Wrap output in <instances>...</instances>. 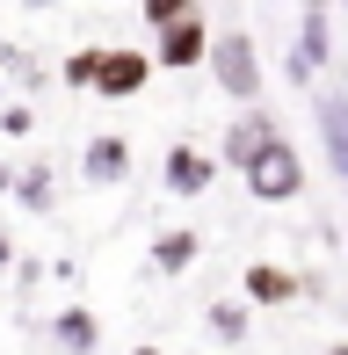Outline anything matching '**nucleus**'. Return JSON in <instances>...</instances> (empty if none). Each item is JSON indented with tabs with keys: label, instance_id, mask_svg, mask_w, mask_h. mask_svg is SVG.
<instances>
[{
	"label": "nucleus",
	"instance_id": "18",
	"mask_svg": "<svg viewBox=\"0 0 348 355\" xmlns=\"http://www.w3.org/2000/svg\"><path fill=\"white\" fill-rule=\"evenodd\" d=\"M0 189H15V174H8V167H0Z\"/></svg>",
	"mask_w": 348,
	"mask_h": 355
},
{
	"label": "nucleus",
	"instance_id": "4",
	"mask_svg": "<svg viewBox=\"0 0 348 355\" xmlns=\"http://www.w3.org/2000/svg\"><path fill=\"white\" fill-rule=\"evenodd\" d=\"M153 80V58L131 51V44H102V58H94V102H131V94H146Z\"/></svg>",
	"mask_w": 348,
	"mask_h": 355
},
{
	"label": "nucleus",
	"instance_id": "20",
	"mask_svg": "<svg viewBox=\"0 0 348 355\" xmlns=\"http://www.w3.org/2000/svg\"><path fill=\"white\" fill-rule=\"evenodd\" d=\"M327 355H348V341H334V348H327Z\"/></svg>",
	"mask_w": 348,
	"mask_h": 355
},
{
	"label": "nucleus",
	"instance_id": "21",
	"mask_svg": "<svg viewBox=\"0 0 348 355\" xmlns=\"http://www.w3.org/2000/svg\"><path fill=\"white\" fill-rule=\"evenodd\" d=\"M341 22H348V15H341Z\"/></svg>",
	"mask_w": 348,
	"mask_h": 355
},
{
	"label": "nucleus",
	"instance_id": "12",
	"mask_svg": "<svg viewBox=\"0 0 348 355\" xmlns=\"http://www.w3.org/2000/svg\"><path fill=\"white\" fill-rule=\"evenodd\" d=\"M196 254H203V239L189 232V225L153 232V268H160V276H189V268H196Z\"/></svg>",
	"mask_w": 348,
	"mask_h": 355
},
{
	"label": "nucleus",
	"instance_id": "10",
	"mask_svg": "<svg viewBox=\"0 0 348 355\" xmlns=\"http://www.w3.org/2000/svg\"><path fill=\"white\" fill-rule=\"evenodd\" d=\"M320 145H327V167L348 189V94H320Z\"/></svg>",
	"mask_w": 348,
	"mask_h": 355
},
{
	"label": "nucleus",
	"instance_id": "1",
	"mask_svg": "<svg viewBox=\"0 0 348 355\" xmlns=\"http://www.w3.org/2000/svg\"><path fill=\"white\" fill-rule=\"evenodd\" d=\"M211 80H218V94H232L240 109H261V51H254V37L247 29H211Z\"/></svg>",
	"mask_w": 348,
	"mask_h": 355
},
{
	"label": "nucleus",
	"instance_id": "15",
	"mask_svg": "<svg viewBox=\"0 0 348 355\" xmlns=\"http://www.w3.org/2000/svg\"><path fill=\"white\" fill-rule=\"evenodd\" d=\"M15 189H22V203H29V211H51V174H44V167H29Z\"/></svg>",
	"mask_w": 348,
	"mask_h": 355
},
{
	"label": "nucleus",
	"instance_id": "8",
	"mask_svg": "<svg viewBox=\"0 0 348 355\" xmlns=\"http://www.w3.org/2000/svg\"><path fill=\"white\" fill-rule=\"evenodd\" d=\"M160 182H167V196H203V189L218 182V159L196 153V145H174V153L160 159Z\"/></svg>",
	"mask_w": 348,
	"mask_h": 355
},
{
	"label": "nucleus",
	"instance_id": "6",
	"mask_svg": "<svg viewBox=\"0 0 348 355\" xmlns=\"http://www.w3.org/2000/svg\"><path fill=\"white\" fill-rule=\"evenodd\" d=\"M283 138V123L268 116V109H240V116L225 123V138H218V159H225V167H247V159L261 153V145H276Z\"/></svg>",
	"mask_w": 348,
	"mask_h": 355
},
{
	"label": "nucleus",
	"instance_id": "17",
	"mask_svg": "<svg viewBox=\"0 0 348 355\" xmlns=\"http://www.w3.org/2000/svg\"><path fill=\"white\" fill-rule=\"evenodd\" d=\"M8 261H15V239H8V232H0V268H8Z\"/></svg>",
	"mask_w": 348,
	"mask_h": 355
},
{
	"label": "nucleus",
	"instance_id": "9",
	"mask_svg": "<svg viewBox=\"0 0 348 355\" xmlns=\"http://www.w3.org/2000/svg\"><path fill=\"white\" fill-rule=\"evenodd\" d=\"M297 268H276V261H254L240 268V304H297Z\"/></svg>",
	"mask_w": 348,
	"mask_h": 355
},
{
	"label": "nucleus",
	"instance_id": "5",
	"mask_svg": "<svg viewBox=\"0 0 348 355\" xmlns=\"http://www.w3.org/2000/svg\"><path fill=\"white\" fill-rule=\"evenodd\" d=\"M153 66H167V73H196L203 58H211V22H203V8H189L174 29H160V44H153Z\"/></svg>",
	"mask_w": 348,
	"mask_h": 355
},
{
	"label": "nucleus",
	"instance_id": "19",
	"mask_svg": "<svg viewBox=\"0 0 348 355\" xmlns=\"http://www.w3.org/2000/svg\"><path fill=\"white\" fill-rule=\"evenodd\" d=\"M131 355H167V348H131Z\"/></svg>",
	"mask_w": 348,
	"mask_h": 355
},
{
	"label": "nucleus",
	"instance_id": "13",
	"mask_svg": "<svg viewBox=\"0 0 348 355\" xmlns=\"http://www.w3.org/2000/svg\"><path fill=\"white\" fill-rule=\"evenodd\" d=\"M203 327H211V341H218V348H232V341H247V327H254V312H247L240 297H218L211 312H203Z\"/></svg>",
	"mask_w": 348,
	"mask_h": 355
},
{
	"label": "nucleus",
	"instance_id": "7",
	"mask_svg": "<svg viewBox=\"0 0 348 355\" xmlns=\"http://www.w3.org/2000/svg\"><path fill=\"white\" fill-rule=\"evenodd\" d=\"M80 174L94 189H116V182H131V138H116V131H94L87 138V153H80Z\"/></svg>",
	"mask_w": 348,
	"mask_h": 355
},
{
	"label": "nucleus",
	"instance_id": "11",
	"mask_svg": "<svg viewBox=\"0 0 348 355\" xmlns=\"http://www.w3.org/2000/svg\"><path fill=\"white\" fill-rule=\"evenodd\" d=\"M51 341H58V355H94L102 348V319H94L87 304H66V312L51 319Z\"/></svg>",
	"mask_w": 348,
	"mask_h": 355
},
{
	"label": "nucleus",
	"instance_id": "14",
	"mask_svg": "<svg viewBox=\"0 0 348 355\" xmlns=\"http://www.w3.org/2000/svg\"><path fill=\"white\" fill-rule=\"evenodd\" d=\"M94 58H102V44H80V51L66 58V87H80V94H94Z\"/></svg>",
	"mask_w": 348,
	"mask_h": 355
},
{
	"label": "nucleus",
	"instance_id": "3",
	"mask_svg": "<svg viewBox=\"0 0 348 355\" xmlns=\"http://www.w3.org/2000/svg\"><path fill=\"white\" fill-rule=\"evenodd\" d=\"M320 66H334V8L305 0L297 8V37H290V87H312Z\"/></svg>",
	"mask_w": 348,
	"mask_h": 355
},
{
	"label": "nucleus",
	"instance_id": "2",
	"mask_svg": "<svg viewBox=\"0 0 348 355\" xmlns=\"http://www.w3.org/2000/svg\"><path fill=\"white\" fill-rule=\"evenodd\" d=\"M240 182H247L254 203H297L305 196V159H297L290 138H276V145H261V153L240 167Z\"/></svg>",
	"mask_w": 348,
	"mask_h": 355
},
{
	"label": "nucleus",
	"instance_id": "16",
	"mask_svg": "<svg viewBox=\"0 0 348 355\" xmlns=\"http://www.w3.org/2000/svg\"><path fill=\"white\" fill-rule=\"evenodd\" d=\"M189 15V0H146V29H174Z\"/></svg>",
	"mask_w": 348,
	"mask_h": 355
}]
</instances>
